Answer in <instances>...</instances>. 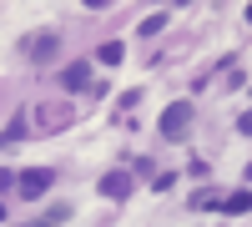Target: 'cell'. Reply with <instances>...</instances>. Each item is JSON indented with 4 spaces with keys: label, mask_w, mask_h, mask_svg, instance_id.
Wrapping results in <instances>:
<instances>
[{
    "label": "cell",
    "mask_w": 252,
    "mask_h": 227,
    "mask_svg": "<svg viewBox=\"0 0 252 227\" xmlns=\"http://www.w3.org/2000/svg\"><path fill=\"white\" fill-rule=\"evenodd\" d=\"M187 127H192V101H172V106L161 111V121H157V131H161L166 141H182Z\"/></svg>",
    "instance_id": "obj_1"
},
{
    "label": "cell",
    "mask_w": 252,
    "mask_h": 227,
    "mask_svg": "<svg viewBox=\"0 0 252 227\" xmlns=\"http://www.w3.org/2000/svg\"><path fill=\"white\" fill-rule=\"evenodd\" d=\"M166 20H172L166 10H157V15H146V20H141V35H161V31H166Z\"/></svg>",
    "instance_id": "obj_8"
},
{
    "label": "cell",
    "mask_w": 252,
    "mask_h": 227,
    "mask_svg": "<svg viewBox=\"0 0 252 227\" xmlns=\"http://www.w3.org/2000/svg\"><path fill=\"white\" fill-rule=\"evenodd\" d=\"M20 51H26L31 61H40V56H51V51H56V31H40V35H31L26 46H20Z\"/></svg>",
    "instance_id": "obj_4"
},
{
    "label": "cell",
    "mask_w": 252,
    "mask_h": 227,
    "mask_svg": "<svg viewBox=\"0 0 252 227\" xmlns=\"http://www.w3.org/2000/svg\"><path fill=\"white\" fill-rule=\"evenodd\" d=\"M237 131H242V136H252V111H247V116H237Z\"/></svg>",
    "instance_id": "obj_12"
},
{
    "label": "cell",
    "mask_w": 252,
    "mask_h": 227,
    "mask_svg": "<svg viewBox=\"0 0 252 227\" xmlns=\"http://www.w3.org/2000/svg\"><path fill=\"white\" fill-rule=\"evenodd\" d=\"M247 20H252V5H247Z\"/></svg>",
    "instance_id": "obj_13"
},
{
    "label": "cell",
    "mask_w": 252,
    "mask_h": 227,
    "mask_svg": "<svg viewBox=\"0 0 252 227\" xmlns=\"http://www.w3.org/2000/svg\"><path fill=\"white\" fill-rule=\"evenodd\" d=\"M51 182H56L51 167H26V172H20V182H15V192L35 202V197H46V192H51Z\"/></svg>",
    "instance_id": "obj_2"
},
{
    "label": "cell",
    "mask_w": 252,
    "mask_h": 227,
    "mask_svg": "<svg viewBox=\"0 0 252 227\" xmlns=\"http://www.w3.org/2000/svg\"><path fill=\"white\" fill-rule=\"evenodd\" d=\"M131 172H106L101 177V197H111V202H121V197H131Z\"/></svg>",
    "instance_id": "obj_3"
},
{
    "label": "cell",
    "mask_w": 252,
    "mask_h": 227,
    "mask_svg": "<svg viewBox=\"0 0 252 227\" xmlns=\"http://www.w3.org/2000/svg\"><path fill=\"white\" fill-rule=\"evenodd\" d=\"M66 217H71V207H51V217H35L26 227H56V222H66Z\"/></svg>",
    "instance_id": "obj_9"
},
{
    "label": "cell",
    "mask_w": 252,
    "mask_h": 227,
    "mask_svg": "<svg viewBox=\"0 0 252 227\" xmlns=\"http://www.w3.org/2000/svg\"><path fill=\"white\" fill-rule=\"evenodd\" d=\"M86 76H91V61H76V66L61 71V86H66V91H81V86H86Z\"/></svg>",
    "instance_id": "obj_5"
},
{
    "label": "cell",
    "mask_w": 252,
    "mask_h": 227,
    "mask_svg": "<svg viewBox=\"0 0 252 227\" xmlns=\"http://www.w3.org/2000/svg\"><path fill=\"white\" fill-rule=\"evenodd\" d=\"M192 207H222V197H217V192H197Z\"/></svg>",
    "instance_id": "obj_11"
},
{
    "label": "cell",
    "mask_w": 252,
    "mask_h": 227,
    "mask_svg": "<svg viewBox=\"0 0 252 227\" xmlns=\"http://www.w3.org/2000/svg\"><path fill=\"white\" fill-rule=\"evenodd\" d=\"M20 136H26V116H15V121H10V127H5V147H15V141H20Z\"/></svg>",
    "instance_id": "obj_10"
},
{
    "label": "cell",
    "mask_w": 252,
    "mask_h": 227,
    "mask_svg": "<svg viewBox=\"0 0 252 227\" xmlns=\"http://www.w3.org/2000/svg\"><path fill=\"white\" fill-rule=\"evenodd\" d=\"M247 182H252V167H247Z\"/></svg>",
    "instance_id": "obj_14"
},
{
    "label": "cell",
    "mask_w": 252,
    "mask_h": 227,
    "mask_svg": "<svg viewBox=\"0 0 252 227\" xmlns=\"http://www.w3.org/2000/svg\"><path fill=\"white\" fill-rule=\"evenodd\" d=\"M121 56H126L121 40H106V46H96V61H101V66H121Z\"/></svg>",
    "instance_id": "obj_7"
},
{
    "label": "cell",
    "mask_w": 252,
    "mask_h": 227,
    "mask_svg": "<svg viewBox=\"0 0 252 227\" xmlns=\"http://www.w3.org/2000/svg\"><path fill=\"white\" fill-rule=\"evenodd\" d=\"M222 212H227V217L252 212V192H227V197H222Z\"/></svg>",
    "instance_id": "obj_6"
}]
</instances>
